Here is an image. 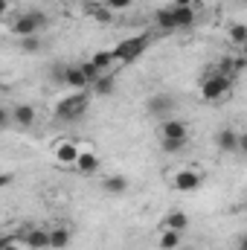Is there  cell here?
Segmentation results:
<instances>
[{
  "mask_svg": "<svg viewBox=\"0 0 247 250\" xmlns=\"http://www.w3.org/2000/svg\"><path fill=\"white\" fill-rule=\"evenodd\" d=\"M172 187L178 189V192L192 195V192H198V189L204 187V172H201V169H195V166H186V169H181V172H175Z\"/></svg>",
  "mask_w": 247,
  "mask_h": 250,
  "instance_id": "5b68a950",
  "label": "cell"
},
{
  "mask_svg": "<svg viewBox=\"0 0 247 250\" xmlns=\"http://www.w3.org/2000/svg\"><path fill=\"white\" fill-rule=\"evenodd\" d=\"M236 250H247V230L239 236V239H236Z\"/></svg>",
  "mask_w": 247,
  "mask_h": 250,
  "instance_id": "4dcf8cb0",
  "label": "cell"
},
{
  "mask_svg": "<svg viewBox=\"0 0 247 250\" xmlns=\"http://www.w3.org/2000/svg\"><path fill=\"white\" fill-rule=\"evenodd\" d=\"M181 250H198V248H192V245H184V248H181Z\"/></svg>",
  "mask_w": 247,
  "mask_h": 250,
  "instance_id": "d590c367",
  "label": "cell"
},
{
  "mask_svg": "<svg viewBox=\"0 0 247 250\" xmlns=\"http://www.w3.org/2000/svg\"><path fill=\"white\" fill-rule=\"evenodd\" d=\"M99 187H102L105 195H111V198H123V195H128V189H131V181L125 175H105Z\"/></svg>",
  "mask_w": 247,
  "mask_h": 250,
  "instance_id": "7c38bea8",
  "label": "cell"
},
{
  "mask_svg": "<svg viewBox=\"0 0 247 250\" xmlns=\"http://www.w3.org/2000/svg\"><path fill=\"white\" fill-rule=\"evenodd\" d=\"M184 233H178V230H169V227H160V250H181L184 248Z\"/></svg>",
  "mask_w": 247,
  "mask_h": 250,
  "instance_id": "d6986e66",
  "label": "cell"
},
{
  "mask_svg": "<svg viewBox=\"0 0 247 250\" xmlns=\"http://www.w3.org/2000/svg\"><path fill=\"white\" fill-rule=\"evenodd\" d=\"M21 242L26 245V250H50V230H44V227H32V224H26V227H21Z\"/></svg>",
  "mask_w": 247,
  "mask_h": 250,
  "instance_id": "8992f818",
  "label": "cell"
},
{
  "mask_svg": "<svg viewBox=\"0 0 247 250\" xmlns=\"http://www.w3.org/2000/svg\"><path fill=\"white\" fill-rule=\"evenodd\" d=\"M50 23V18L44 15V12H38V9H26V12H21L15 21H12V35H18V38H26V35H41V29Z\"/></svg>",
  "mask_w": 247,
  "mask_h": 250,
  "instance_id": "7a4b0ae2",
  "label": "cell"
},
{
  "mask_svg": "<svg viewBox=\"0 0 247 250\" xmlns=\"http://www.w3.org/2000/svg\"><path fill=\"white\" fill-rule=\"evenodd\" d=\"M53 157H56L62 166H73V169H76V163H79V157H82V146H79L76 140H59V143L53 146Z\"/></svg>",
  "mask_w": 247,
  "mask_h": 250,
  "instance_id": "ba28073f",
  "label": "cell"
},
{
  "mask_svg": "<svg viewBox=\"0 0 247 250\" xmlns=\"http://www.w3.org/2000/svg\"><path fill=\"white\" fill-rule=\"evenodd\" d=\"M172 9H175V23H178V29H192V26H195V21H198L195 6H172Z\"/></svg>",
  "mask_w": 247,
  "mask_h": 250,
  "instance_id": "ac0fdd59",
  "label": "cell"
},
{
  "mask_svg": "<svg viewBox=\"0 0 247 250\" xmlns=\"http://www.w3.org/2000/svg\"><path fill=\"white\" fill-rule=\"evenodd\" d=\"M70 245H73V230L70 227H64V224L50 227V250H67Z\"/></svg>",
  "mask_w": 247,
  "mask_h": 250,
  "instance_id": "9a60e30c",
  "label": "cell"
},
{
  "mask_svg": "<svg viewBox=\"0 0 247 250\" xmlns=\"http://www.w3.org/2000/svg\"><path fill=\"white\" fill-rule=\"evenodd\" d=\"M145 111L163 123V120H169V114L175 111V99H172L169 93H154V96L145 99Z\"/></svg>",
  "mask_w": 247,
  "mask_h": 250,
  "instance_id": "9c48e42d",
  "label": "cell"
},
{
  "mask_svg": "<svg viewBox=\"0 0 247 250\" xmlns=\"http://www.w3.org/2000/svg\"><path fill=\"white\" fill-rule=\"evenodd\" d=\"M148 44H151V35L148 32H143V35H131V38H123L111 53H114V59L117 64H131L137 62L145 50H148Z\"/></svg>",
  "mask_w": 247,
  "mask_h": 250,
  "instance_id": "3957f363",
  "label": "cell"
},
{
  "mask_svg": "<svg viewBox=\"0 0 247 250\" xmlns=\"http://www.w3.org/2000/svg\"><path fill=\"white\" fill-rule=\"evenodd\" d=\"M90 90H73L70 96H64L56 102V108H53V114H56V120H62V123H73V120H79V117H84L87 114V108H90Z\"/></svg>",
  "mask_w": 247,
  "mask_h": 250,
  "instance_id": "6da1fadb",
  "label": "cell"
},
{
  "mask_svg": "<svg viewBox=\"0 0 247 250\" xmlns=\"http://www.w3.org/2000/svg\"><path fill=\"white\" fill-rule=\"evenodd\" d=\"M160 140H189V123L186 120H163L160 123Z\"/></svg>",
  "mask_w": 247,
  "mask_h": 250,
  "instance_id": "30bf717a",
  "label": "cell"
},
{
  "mask_svg": "<svg viewBox=\"0 0 247 250\" xmlns=\"http://www.w3.org/2000/svg\"><path fill=\"white\" fill-rule=\"evenodd\" d=\"M99 154L93 151V148H82V157H79V163H76V172L79 175H84V178H90V175H96L99 172Z\"/></svg>",
  "mask_w": 247,
  "mask_h": 250,
  "instance_id": "5bb4252c",
  "label": "cell"
},
{
  "mask_svg": "<svg viewBox=\"0 0 247 250\" xmlns=\"http://www.w3.org/2000/svg\"><path fill=\"white\" fill-rule=\"evenodd\" d=\"M62 82L70 87V90H90V82H87V76H84L82 64H67V67H64Z\"/></svg>",
  "mask_w": 247,
  "mask_h": 250,
  "instance_id": "8fae6325",
  "label": "cell"
},
{
  "mask_svg": "<svg viewBox=\"0 0 247 250\" xmlns=\"http://www.w3.org/2000/svg\"><path fill=\"white\" fill-rule=\"evenodd\" d=\"M82 70H84V76H87V82H90V84H96V82H99V79L105 76V73H102V70H99L96 64L90 62V59H87V62H82Z\"/></svg>",
  "mask_w": 247,
  "mask_h": 250,
  "instance_id": "d4e9b609",
  "label": "cell"
},
{
  "mask_svg": "<svg viewBox=\"0 0 247 250\" xmlns=\"http://www.w3.org/2000/svg\"><path fill=\"white\" fill-rule=\"evenodd\" d=\"M0 128H3V131L15 128V117H12V105H3V108H0Z\"/></svg>",
  "mask_w": 247,
  "mask_h": 250,
  "instance_id": "83f0119b",
  "label": "cell"
},
{
  "mask_svg": "<svg viewBox=\"0 0 247 250\" xmlns=\"http://www.w3.org/2000/svg\"><path fill=\"white\" fill-rule=\"evenodd\" d=\"M128 250H140V248H128Z\"/></svg>",
  "mask_w": 247,
  "mask_h": 250,
  "instance_id": "8d00e7d4",
  "label": "cell"
},
{
  "mask_svg": "<svg viewBox=\"0 0 247 250\" xmlns=\"http://www.w3.org/2000/svg\"><path fill=\"white\" fill-rule=\"evenodd\" d=\"M239 53H242V56H245V59H247V41H245V44H242V47H239Z\"/></svg>",
  "mask_w": 247,
  "mask_h": 250,
  "instance_id": "836d02e7",
  "label": "cell"
},
{
  "mask_svg": "<svg viewBox=\"0 0 247 250\" xmlns=\"http://www.w3.org/2000/svg\"><path fill=\"white\" fill-rule=\"evenodd\" d=\"M239 140H242V131L236 125H224L215 134V148L221 154H239Z\"/></svg>",
  "mask_w": 247,
  "mask_h": 250,
  "instance_id": "52a82bcc",
  "label": "cell"
},
{
  "mask_svg": "<svg viewBox=\"0 0 247 250\" xmlns=\"http://www.w3.org/2000/svg\"><path fill=\"white\" fill-rule=\"evenodd\" d=\"M90 62L96 64V67H99L102 73H108V70H111V67L117 64V59H114V53H111V50H96V53L90 56Z\"/></svg>",
  "mask_w": 247,
  "mask_h": 250,
  "instance_id": "7402d4cb",
  "label": "cell"
},
{
  "mask_svg": "<svg viewBox=\"0 0 247 250\" xmlns=\"http://www.w3.org/2000/svg\"><path fill=\"white\" fill-rule=\"evenodd\" d=\"M18 47H21L26 56H35V53L44 50V41H41V35H26V38H18Z\"/></svg>",
  "mask_w": 247,
  "mask_h": 250,
  "instance_id": "44dd1931",
  "label": "cell"
},
{
  "mask_svg": "<svg viewBox=\"0 0 247 250\" xmlns=\"http://www.w3.org/2000/svg\"><path fill=\"white\" fill-rule=\"evenodd\" d=\"M87 12L99 21V23H111L114 21V9H108V6H99V3H90L87 6Z\"/></svg>",
  "mask_w": 247,
  "mask_h": 250,
  "instance_id": "cb8c5ba5",
  "label": "cell"
},
{
  "mask_svg": "<svg viewBox=\"0 0 247 250\" xmlns=\"http://www.w3.org/2000/svg\"><path fill=\"white\" fill-rule=\"evenodd\" d=\"M239 154H245L247 157V128L242 131V140H239Z\"/></svg>",
  "mask_w": 247,
  "mask_h": 250,
  "instance_id": "f546056e",
  "label": "cell"
},
{
  "mask_svg": "<svg viewBox=\"0 0 247 250\" xmlns=\"http://www.w3.org/2000/svg\"><path fill=\"white\" fill-rule=\"evenodd\" d=\"M0 187H12V172H6V175H0Z\"/></svg>",
  "mask_w": 247,
  "mask_h": 250,
  "instance_id": "1f68e13d",
  "label": "cell"
},
{
  "mask_svg": "<svg viewBox=\"0 0 247 250\" xmlns=\"http://www.w3.org/2000/svg\"><path fill=\"white\" fill-rule=\"evenodd\" d=\"M172 6H195V0H169Z\"/></svg>",
  "mask_w": 247,
  "mask_h": 250,
  "instance_id": "d6a6232c",
  "label": "cell"
},
{
  "mask_svg": "<svg viewBox=\"0 0 247 250\" xmlns=\"http://www.w3.org/2000/svg\"><path fill=\"white\" fill-rule=\"evenodd\" d=\"M154 23H157V29H163V32H178V23H175V9H172V3L154 12Z\"/></svg>",
  "mask_w": 247,
  "mask_h": 250,
  "instance_id": "e0dca14e",
  "label": "cell"
},
{
  "mask_svg": "<svg viewBox=\"0 0 247 250\" xmlns=\"http://www.w3.org/2000/svg\"><path fill=\"white\" fill-rule=\"evenodd\" d=\"M245 3H247V0H245Z\"/></svg>",
  "mask_w": 247,
  "mask_h": 250,
  "instance_id": "74e56055",
  "label": "cell"
},
{
  "mask_svg": "<svg viewBox=\"0 0 247 250\" xmlns=\"http://www.w3.org/2000/svg\"><path fill=\"white\" fill-rule=\"evenodd\" d=\"M0 250H26V245L21 242V236H3L0 239Z\"/></svg>",
  "mask_w": 247,
  "mask_h": 250,
  "instance_id": "4316f807",
  "label": "cell"
},
{
  "mask_svg": "<svg viewBox=\"0 0 247 250\" xmlns=\"http://www.w3.org/2000/svg\"><path fill=\"white\" fill-rule=\"evenodd\" d=\"M160 227H169V230H178V233H186L189 230V215L184 209H169L160 221Z\"/></svg>",
  "mask_w": 247,
  "mask_h": 250,
  "instance_id": "2e32d148",
  "label": "cell"
},
{
  "mask_svg": "<svg viewBox=\"0 0 247 250\" xmlns=\"http://www.w3.org/2000/svg\"><path fill=\"white\" fill-rule=\"evenodd\" d=\"M227 38H230V44L242 47L247 41V23H230V26H227Z\"/></svg>",
  "mask_w": 247,
  "mask_h": 250,
  "instance_id": "603a6c76",
  "label": "cell"
},
{
  "mask_svg": "<svg viewBox=\"0 0 247 250\" xmlns=\"http://www.w3.org/2000/svg\"><path fill=\"white\" fill-rule=\"evenodd\" d=\"M242 209H245V212H247V195H245V201H242Z\"/></svg>",
  "mask_w": 247,
  "mask_h": 250,
  "instance_id": "e575fe53",
  "label": "cell"
},
{
  "mask_svg": "<svg viewBox=\"0 0 247 250\" xmlns=\"http://www.w3.org/2000/svg\"><path fill=\"white\" fill-rule=\"evenodd\" d=\"M131 3H134V0H105V6H108V9H114V12L131 9Z\"/></svg>",
  "mask_w": 247,
  "mask_h": 250,
  "instance_id": "f1b7e54d",
  "label": "cell"
},
{
  "mask_svg": "<svg viewBox=\"0 0 247 250\" xmlns=\"http://www.w3.org/2000/svg\"><path fill=\"white\" fill-rule=\"evenodd\" d=\"M12 117H15V128H32L38 120V111L29 102H18V105H12Z\"/></svg>",
  "mask_w": 247,
  "mask_h": 250,
  "instance_id": "4fadbf2b",
  "label": "cell"
},
{
  "mask_svg": "<svg viewBox=\"0 0 247 250\" xmlns=\"http://www.w3.org/2000/svg\"><path fill=\"white\" fill-rule=\"evenodd\" d=\"M233 76H224V73H209L204 82H201V99L204 102H218V99H224L230 90H233Z\"/></svg>",
  "mask_w": 247,
  "mask_h": 250,
  "instance_id": "277c9868",
  "label": "cell"
},
{
  "mask_svg": "<svg viewBox=\"0 0 247 250\" xmlns=\"http://www.w3.org/2000/svg\"><path fill=\"white\" fill-rule=\"evenodd\" d=\"M90 93H93V96H102V99H105V96H114V93H117V79L105 73L96 84H90Z\"/></svg>",
  "mask_w": 247,
  "mask_h": 250,
  "instance_id": "ffe728a7",
  "label": "cell"
},
{
  "mask_svg": "<svg viewBox=\"0 0 247 250\" xmlns=\"http://www.w3.org/2000/svg\"><path fill=\"white\" fill-rule=\"evenodd\" d=\"M186 146H189V140H160V148H163L166 154H178Z\"/></svg>",
  "mask_w": 247,
  "mask_h": 250,
  "instance_id": "484cf974",
  "label": "cell"
}]
</instances>
